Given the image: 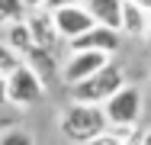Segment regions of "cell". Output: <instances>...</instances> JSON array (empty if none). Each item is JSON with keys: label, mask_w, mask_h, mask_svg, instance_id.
Returning a JSON list of instances; mask_svg holds the SVG:
<instances>
[{"label": "cell", "mask_w": 151, "mask_h": 145, "mask_svg": "<svg viewBox=\"0 0 151 145\" xmlns=\"http://www.w3.org/2000/svg\"><path fill=\"white\" fill-rule=\"evenodd\" d=\"M145 39H148V45H151V26H148V36H145Z\"/></svg>", "instance_id": "cell-22"}, {"label": "cell", "mask_w": 151, "mask_h": 145, "mask_svg": "<svg viewBox=\"0 0 151 145\" xmlns=\"http://www.w3.org/2000/svg\"><path fill=\"white\" fill-rule=\"evenodd\" d=\"M0 145H35L32 132H26L23 126H10L3 136H0Z\"/></svg>", "instance_id": "cell-15"}, {"label": "cell", "mask_w": 151, "mask_h": 145, "mask_svg": "<svg viewBox=\"0 0 151 145\" xmlns=\"http://www.w3.org/2000/svg\"><path fill=\"white\" fill-rule=\"evenodd\" d=\"M145 110V97H142V87L125 84L116 94L103 103V113H106V123L109 126H138V116Z\"/></svg>", "instance_id": "cell-4"}, {"label": "cell", "mask_w": 151, "mask_h": 145, "mask_svg": "<svg viewBox=\"0 0 151 145\" xmlns=\"http://www.w3.org/2000/svg\"><path fill=\"white\" fill-rule=\"evenodd\" d=\"M52 20H55V29H58L61 39H68V42H74V39H81L84 32H90L96 23H93V16L87 13V7H64L58 13H52Z\"/></svg>", "instance_id": "cell-6"}, {"label": "cell", "mask_w": 151, "mask_h": 145, "mask_svg": "<svg viewBox=\"0 0 151 145\" xmlns=\"http://www.w3.org/2000/svg\"><path fill=\"white\" fill-rule=\"evenodd\" d=\"M109 129L103 107H87V103H68L58 113V132L74 145H87L96 136Z\"/></svg>", "instance_id": "cell-1"}, {"label": "cell", "mask_w": 151, "mask_h": 145, "mask_svg": "<svg viewBox=\"0 0 151 145\" xmlns=\"http://www.w3.org/2000/svg\"><path fill=\"white\" fill-rule=\"evenodd\" d=\"M81 3H87V0H48L42 10H45V13H58V10H64V7H81Z\"/></svg>", "instance_id": "cell-16"}, {"label": "cell", "mask_w": 151, "mask_h": 145, "mask_svg": "<svg viewBox=\"0 0 151 145\" xmlns=\"http://www.w3.org/2000/svg\"><path fill=\"white\" fill-rule=\"evenodd\" d=\"M148 26H151L148 13L138 10L132 0H125V3H122V32H125L129 39H145V36H148Z\"/></svg>", "instance_id": "cell-10"}, {"label": "cell", "mask_w": 151, "mask_h": 145, "mask_svg": "<svg viewBox=\"0 0 151 145\" xmlns=\"http://www.w3.org/2000/svg\"><path fill=\"white\" fill-rule=\"evenodd\" d=\"M45 3H48V0H23V7H26L29 13H35V10H42Z\"/></svg>", "instance_id": "cell-18"}, {"label": "cell", "mask_w": 151, "mask_h": 145, "mask_svg": "<svg viewBox=\"0 0 151 145\" xmlns=\"http://www.w3.org/2000/svg\"><path fill=\"white\" fill-rule=\"evenodd\" d=\"M0 107H6V78H0Z\"/></svg>", "instance_id": "cell-19"}, {"label": "cell", "mask_w": 151, "mask_h": 145, "mask_svg": "<svg viewBox=\"0 0 151 145\" xmlns=\"http://www.w3.org/2000/svg\"><path fill=\"white\" fill-rule=\"evenodd\" d=\"M132 3H135L138 10H145V13H148V16H151V0H132Z\"/></svg>", "instance_id": "cell-20"}, {"label": "cell", "mask_w": 151, "mask_h": 145, "mask_svg": "<svg viewBox=\"0 0 151 145\" xmlns=\"http://www.w3.org/2000/svg\"><path fill=\"white\" fill-rule=\"evenodd\" d=\"M23 61H26L32 71L42 78V84H45V81H52V78L61 71V65H58V58H55V52H45V49H32Z\"/></svg>", "instance_id": "cell-11"}, {"label": "cell", "mask_w": 151, "mask_h": 145, "mask_svg": "<svg viewBox=\"0 0 151 145\" xmlns=\"http://www.w3.org/2000/svg\"><path fill=\"white\" fill-rule=\"evenodd\" d=\"M122 3L125 0H87V13L93 16L96 26L122 32Z\"/></svg>", "instance_id": "cell-9"}, {"label": "cell", "mask_w": 151, "mask_h": 145, "mask_svg": "<svg viewBox=\"0 0 151 145\" xmlns=\"http://www.w3.org/2000/svg\"><path fill=\"white\" fill-rule=\"evenodd\" d=\"M122 87H125V71L119 65H106L103 71H96L93 78L81 81V84L71 87V103H87V107H103L109 97H116Z\"/></svg>", "instance_id": "cell-2"}, {"label": "cell", "mask_w": 151, "mask_h": 145, "mask_svg": "<svg viewBox=\"0 0 151 145\" xmlns=\"http://www.w3.org/2000/svg\"><path fill=\"white\" fill-rule=\"evenodd\" d=\"M122 32H113L106 26H93L90 32H84L81 39L71 42V52H103V55H113L119 49Z\"/></svg>", "instance_id": "cell-7"}, {"label": "cell", "mask_w": 151, "mask_h": 145, "mask_svg": "<svg viewBox=\"0 0 151 145\" xmlns=\"http://www.w3.org/2000/svg\"><path fill=\"white\" fill-rule=\"evenodd\" d=\"M142 145H151V132H145V136H142Z\"/></svg>", "instance_id": "cell-21"}, {"label": "cell", "mask_w": 151, "mask_h": 145, "mask_svg": "<svg viewBox=\"0 0 151 145\" xmlns=\"http://www.w3.org/2000/svg\"><path fill=\"white\" fill-rule=\"evenodd\" d=\"M42 94H45V84H42V78L32 71L26 61L6 78V103L16 107V110H29V107H35V103L42 100Z\"/></svg>", "instance_id": "cell-3"}, {"label": "cell", "mask_w": 151, "mask_h": 145, "mask_svg": "<svg viewBox=\"0 0 151 145\" xmlns=\"http://www.w3.org/2000/svg\"><path fill=\"white\" fill-rule=\"evenodd\" d=\"M87 145H122V139L113 132V129H106L103 136H96V139H93V142H87Z\"/></svg>", "instance_id": "cell-17"}, {"label": "cell", "mask_w": 151, "mask_h": 145, "mask_svg": "<svg viewBox=\"0 0 151 145\" xmlns=\"http://www.w3.org/2000/svg\"><path fill=\"white\" fill-rule=\"evenodd\" d=\"M29 16V10L23 7V0H0V26H16Z\"/></svg>", "instance_id": "cell-13"}, {"label": "cell", "mask_w": 151, "mask_h": 145, "mask_svg": "<svg viewBox=\"0 0 151 145\" xmlns=\"http://www.w3.org/2000/svg\"><path fill=\"white\" fill-rule=\"evenodd\" d=\"M106 65H109V55H103V52H71L68 61L61 65V81L68 87H74L87 78H93L96 71H103Z\"/></svg>", "instance_id": "cell-5"}, {"label": "cell", "mask_w": 151, "mask_h": 145, "mask_svg": "<svg viewBox=\"0 0 151 145\" xmlns=\"http://www.w3.org/2000/svg\"><path fill=\"white\" fill-rule=\"evenodd\" d=\"M19 65H23V58L16 55V52H13L6 42H0V78H10V74H13Z\"/></svg>", "instance_id": "cell-14"}, {"label": "cell", "mask_w": 151, "mask_h": 145, "mask_svg": "<svg viewBox=\"0 0 151 145\" xmlns=\"http://www.w3.org/2000/svg\"><path fill=\"white\" fill-rule=\"evenodd\" d=\"M6 45H10L19 58H26L32 49H35L32 32H29V26H26V20H23V23H16V26H10V32H6Z\"/></svg>", "instance_id": "cell-12"}, {"label": "cell", "mask_w": 151, "mask_h": 145, "mask_svg": "<svg viewBox=\"0 0 151 145\" xmlns=\"http://www.w3.org/2000/svg\"><path fill=\"white\" fill-rule=\"evenodd\" d=\"M26 26L32 32V42H35V49H45V52H55V45L61 42L58 29H55V20H52V13H45V10H35L26 16Z\"/></svg>", "instance_id": "cell-8"}]
</instances>
